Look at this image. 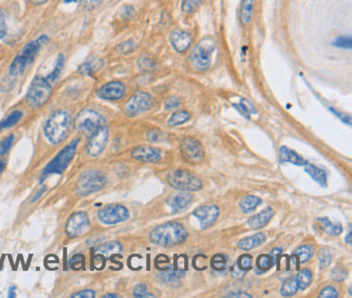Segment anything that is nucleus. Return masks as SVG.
<instances>
[{
  "instance_id": "f257e3e1",
  "label": "nucleus",
  "mask_w": 352,
  "mask_h": 298,
  "mask_svg": "<svg viewBox=\"0 0 352 298\" xmlns=\"http://www.w3.org/2000/svg\"><path fill=\"white\" fill-rule=\"evenodd\" d=\"M188 232L179 222H166L156 227L150 234L151 242L162 247H172L186 241Z\"/></svg>"
},
{
  "instance_id": "f03ea898",
  "label": "nucleus",
  "mask_w": 352,
  "mask_h": 298,
  "mask_svg": "<svg viewBox=\"0 0 352 298\" xmlns=\"http://www.w3.org/2000/svg\"><path fill=\"white\" fill-rule=\"evenodd\" d=\"M72 117L66 111H55L47 121L44 133L47 140L52 144H59L70 133Z\"/></svg>"
},
{
  "instance_id": "7ed1b4c3",
  "label": "nucleus",
  "mask_w": 352,
  "mask_h": 298,
  "mask_svg": "<svg viewBox=\"0 0 352 298\" xmlns=\"http://www.w3.org/2000/svg\"><path fill=\"white\" fill-rule=\"evenodd\" d=\"M216 49L215 40L210 37L202 39L194 47L190 55V63L197 71H206L212 64L213 54Z\"/></svg>"
},
{
  "instance_id": "20e7f679",
  "label": "nucleus",
  "mask_w": 352,
  "mask_h": 298,
  "mask_svg": "<svg viewBox=\"0 0 352 298\" xmlns=\"http://www.w3.org/2000/svg\"><path fill=\"white\" fill-rule=\"evenodd\" d=\"M51 93L52 88L49 81L37 76L30 82L28 91L26 93V103L30 108H38L49 100Z\"/></svg>"
},
{
  "instance_id": "39448f33",
  "label": "nucleus",
  "mask_w": 352,
  "mask_h": 298,
  "mask_svg": "<svg viewBox=\"0 0 352 298\" xmlns=\"http://www.w3.org/2000/svg\"><path fill=\"white\" fill-rule=\"evenodd\" d=\"M78 142H80V140L77 139L75 141H73V142H71L67 146H65V148L63 149L61 152L45 167L43 174H41L40 181L45 180L46 178L49 177L50 175L54 174L61 175L62 172L66 169V167L71 163L73 158L75 156Z\"/></svg>"
},
{
  "instance_id": "423d86ee",
  "label": "nucleus",
  "mask_w": 352,
  "mask_h": 298,
  "mask_svg": "<svg viewBox=\"0 0 352 298\" xmlns=\"http://www.w3.org/2000/svg\"><path fill=\"white\" fill-rule=\"evenodd\" d=\"M41 46L43 45L39 43L38 39L35 41H30V43L26 45L22 51L14 57L13 62L11 65H10V75L14 77L22 75L25 70L27 69V66L33 63V61L35 60L36 55H37Z\"/></svg>"
},
{
  "instance_id": "0eeeda50",
  "label": "nucleus",
  "mask_w": 352,
  "mask_h": 298,
  "mask_svg": "<svg viewBox=\"0 0 352 298\" xmlns=\"http://www.w3.org/2000/svg\"><path fill=\"white\" fill-rule=\"evenodd\" d=\"M107 184V178L99 170H88L82 172L76 184L78 195L87 196L91 193L98 192Z\"/></svg>"
},
{
  "instance_id": "6e6552de",
  "label": "nucleus",
  "mask_w": 352,
  "mask_h": 298,
  "mask_svg": "<svg viewBox=\"0 0 352 298\" xmlns=\"http://www.w3.org/2000/svg\"><path fill=\"white\" fill-rule=\"evenodd\" d=\"M104 126H107L105 119L92 109H83L81 113H78L75 119V127L80 132L85 134L87 137H91L93 134H96Z\"/></svg>"
},
{
  "instance_id": "1a4fd4ad",
  "label": "nucleus",
  "mask_w": 352,
  "mask_h": 298,
  "mask_svg": "<svg viewBox=\"0 0 352 298\" xmlns=\"http://www.w3.org/2000/svg\"><path fill=\"white\" fill-rule=\"evenodd\" d=\"M170 187L181 191H198L202 189V181L187 170H176L167 176Z\"/></svg>"
},
{
  "instance_id": "9d476101",
  "label": "nucleus",
  "mask_w": 352,
  "mask_h": 298,
  "mask_svg": "<svg viewBox=\"0 0 352 298\" xmlns=\"http://www.w3.org/2000/svg\"><path fill=\"white\" fill-rule=\"evenodd\" d=\"M154 106V99L150 93L138 91L131 97L125 106V113L129 116H136Z\"/></svg>"
},
{
  "instance_id": "9b49d317",
  "label": "nucleus",
  "mask_w": 352,
  "mask_h": 298,
  "mask_svg": "<svg viewBox=\"0 0 352 298\" xmlns=\"http://www.w3.org/2000/svg\"><path fill=\"white\" fill-rule=\"evenodd\" d=\"M98 217L100 221L104 224H116L127 220L129 218V213L127 208L119 204H111L98 212Z\"/></svg>"
},
{
  "instance_id": "f8f14e48",
  "label": "nucleus",
  "mask_w": 352,
  "mask_h": 298,
  "mask_svg": "<svg viewBox=\"0 0 352 298\" xmlns=\"http://www.w3.org/2000/svg\"><path fill=\"white\" fill-rule=\"evenodd\" d=\"M181 153L189 163L199 164L205 158V151L199 141L194 138L183 139L181 143Z\"/></svg>"
},
{
  "instance_id": "ddd939ff",
  "label": "nucleus",
  "mask_w": 352,
  "mask_h": 298,
  "mask_svg": "<svg viewBox=\"0 0 352 298\" xmlns=\"http://www.w3.org/2000/svg\"><path fill=\"white\" fill-rule=\"evenodd\" d=\"M89 226H90V222H89L87 214L78 212L73 214L68 218L65 226V233L70 238H78L88 231Z\"/></svg>"
},
{
  "instance_id": "4468645a",
  "label": "nucleus",
  "mask_w": 352,
  "mask_h": 298,
  "mask_svg": "<svg viewBox=\"0 0 352 298\" xmlns=\"http://www.w3.org/2000/svg\"><path fill=\"white\" fill-rule=\"evenodd\" d=\"M108 126L102 127L96 134H93L91 137H89L88 145H87V153L92 156V158H97L103 152L105 145L108 143Z\"/></svg>"
},
{
  "instance_id": "2eb2a0df",
  "label": "nucleus",
  "mask_w": 352,
  "mask_h": 298,
  "mask_svg": "<svg viewBox=\"0 0 352 298\" xmlns=\"http://www.w3.org/2000/svg\"><path fill=\"white\" fill-rule=\"evenodd\" d=\"M131 156L136 161L144 163H157L162 160V152L159 149L149 145H140L131 151Z\"/></svg>"
},
{
  "instance_id": "dca6fc26",
  "label": "nucleus",
  "mask_w": 352,
  "mask_h": 298,
  "mask_svg": "<svg viewBox=\"0 0 352 298\" xmlns=\"http://www.w3.org/2000/svg\"><path fill=\"white\" fill-rule=\"evenodd\" d=\"M193 215L201 221L202 228L206 229L212 227L217 221L219 216V208L215 205L201 206L193 212Z\"/></svg>"
},
{
  "instance_id": "f3484780",
  "label": "nucleus",
  "mask_w": 352,
  "mask_h": 298,
  "mask_svg": "<svg viewBox=\"0 0 352 298\" xmlns=\"http://www.w3.org/2000/svg\"><path fill=\"white\" fill-rule=\"evenodd\" d=\"M126 88L123 82L111 81L105 83L98 90V96L105 100H119L125 96Z\"/></svg>"
},
{
  "instance_id": "a211bd4d",
  "label": "nucleus",
  "mask_w": 352,
  "mask_h": 298,
  "mask_svg": "<svg viewBox=\"0 0 352 298\" xmlns=\"http://www.w3.org/2000/svg\"><path fill=\"white\" fill-rule=\"evenodd\" d=\"M170 44L177 52H186L192 44V36L182 29L172 30L169 36Z\"/></svg>"
},
{
  "instance_id": "6ab92c4d",
  "label": "nucleus",
  "mask_w": 352,
  "mask_h": 298,
  "mask_svg": "<svg viewBox=\"0 0 352 298\" xmlns=\"http://www.w3.org/2000/svg\"><path fill=\"white\" fill-rule=\"evenodd\" d=\"M193 196L188 192L177 193L167 200V204L171 208L172 213H179L185 211L188 206L191 205Z\"/></svg>"
},
{
  "instance_id": "aec40b11",
  "label": "nucleus",
  "mask_w": 352,
  "mask_h": 298,
  "mask_svg": "<svg viewBox=\"0 0 352 298\" xmlns=\"http://www.w3.org/2000/svg\"><path fill=\"white\" fill-rule=\"evenodd\" d=\"M273 215H274V211H273L272 208L268 207V208H266V210L262 211L261 213L257 214V215L248 219V221H247L248 227L251 229H259V228L265 227L270 222Z\"/></svg>"
},
{
  "instance_id": "412c9836",
  "label": "nucleus",
  "mask_w": 352,
  "mask_h": 298,
  "mask_svg": "<svg viewBox=\"0 0 352 298\" xmlns=\"http://www.w3.org/2000/svg\"><path fill=\"white\" fill-rule=\"evenodd\" d=\"M183 275H185V272H183L182 269L171 267V268H168L167 270L161 272L159 276L164 283L169 285H175L177 283H179V281Z\"/></svg>"
},
{
  "instance_id": "4be33fe9",
  "label": "nucleus",
  "mask_w": 352,
  "mask_h": 298,
  "mask_svg": "<svg viewBox=\"0 0 352 298\" xmlns=\"http://www.w3.org/2000/svg\"><path fill=\"white\" fill-rule=\"evenodd\" d=\"M280 160L282 163H292L298 166L306 165V161H304L300 155L297 154L295 151L286 148V146H282L280 149Z\"/></svg>"
},
{
  "instance_id": "5701e85b",
  "label": "nucleus",
  "mask_w": 352,
  "mask_h": 298,
  "mask_svg": "<svg viewBox=\"0 0 352 298\" xmlns=\"http://www.w3.org/2000/svg\"><path fill=\"white\" fill-rule=\"evenodd\" d=\"M304 169H306L309 176L311 177L315 182H318L320 186H322L324 188L327 187V176L326 172H325L323 169L319 168V167L312 164L304 165Z\"/></svg>"
},
{
  "instance_id": "b1692460",
  "label": "nucleus",
  "mask_w": 352,
  "mask_h": 298,
  "mask_svg": "<svg viewBox=\"0 0 352 298\" xmlns=\"http://www.w3.org/2000/svg\"><path fill=\"white\" fill-rule=\"evenodd\" d=\"M266 242V235L264 233H257L253 237L243 239L239 243V246L241 249L244 250H250L257 246H259L262 243Z\"/></svg>"
},
{
  "instance_id": "393cba45",
  "label": "nucleus",
  "mask_w": 352,
  "mask_h": 298,
  "mask_svg": "<svg viewBox=\"0 0 352 298\" xmlns=\"http://www.w3.org/2000/svg\"><path fill=\"white\" fill-rule=\"evenodd\" d=\"M122 249H123L122 245H120L118 242L112 241V242H108V243L101 245V246L98 248L97 252L99 254L103 255L104 257L108 258V257H112V256H114V255L119 254L120 252H122Z\"/></svg>"
},
{
  "instance_id": "a878e982",
  "label": "nucleus",
  "mask_w": 352,
  "mask_h": 298,
  "mask_svg": "<svg viewBox=\"0 0 352 298\" xmlns=\"http://www.w3.org/2000/svg\"><path fill=\"white\" fill-rule=\"evenodd\" d=\"M260 204H261V200L259 197H257L255 195H247L241 201L240 207L243 213L249 214L251 212H254L256 210V207L260 205Z\"/></svg>"
},
{
  "instance_id": "bb28decb",
  "label": "nucleus",
  "mask_w": 352,
  "mask_h": 298,
  "mask_svg": "<svg viewBox=\"0 0 352 298\" xmlns=\"http://www.w3.org/2000/svg\"><path fill=\"white\" fill-rule=\"evenodd\" d=\"M255 0H243L241 8V20L243 24H248L251 21L254 11Z\"/></svg>"
},
{
  "instance_id": "cd10ccee",
  "label": "nucleus",
  "mask_w": 352,
  "mask_h": 298,
  "mask_svg": "<svg viewBox=\"0 0 352 298\" xmlns=\"http://www.w3.org/2000/svg\"><path fill=\"white\" fill-rule=\"evenodd\" d=\"M318 220L323 231L329 235H338L343 232V227L339 223H333L327 218H319Z\"/></svg>"
},
{
  "instance_id": "c85d7f7f",
  "label": "nucleus",
  "mask_w": 352,
  "mask_h": 298,
  "mask_svg": "<svg viewBox=\"0 0 352 298\" xmlns=\"http://www.w3.org/2000/svg\"><path fill=\"white\" fill-rule=\"evenodd\" d=\"M312 281V273L309 269H302L299 271V273L296 276V282L298 285V289L304 290L310 285Z\"/></svg>"
},
{
  "instance_id": "c756f323",
  "label": "nucleus",
  "mask_w": 352,
  "mask_h": 298,
  "mask_svg": "<svg viewBox=\"0 0 352 298\" xmlns=\"http://www.w3.org/2000/svg\"><path fill=\"white\" fill-rule=\"evenodd\" d=\"M22 117H23V113L21 111L12 112L7 118H4L3 121L0 122V132H1L2 129L13 127L14 125H17L21 121V118Z\"/></svg>"
},
{
  "instance_id": "7c9ffc66",
  "label": "nucleus",
  "mask_w": 352,
  "mask_h": 298,
  "mask_svg": "<svg viewBox=\"0 0 352 298\" xmlns=\"http://www.w3.org/2000/svg\"><path fill=\"white\" fill-rule=\"evenodd\" d=\"M298 291V285L296 282V278H290L286 280L281 289V294L284 297H291L295 295Z\"/></svg>"
},
{
  "instance_id": "2f4dec72",
  "label": "nucleus",
  "mask_w": 352,
  "mask_h": 298,
  "mask_svg": "<svg viewBox=\"0 0 352 298\" xmlns=\"http://www.w3.org/2000/svg\"><path fill=\"white\" fill-rule=\"evenodd\" d=\"M295 255L299 260V263L303 264L308 261L310 258L312 257L313 255V247L311 245H302V246L298 247L295 252Z\"/></svg>"
},
{
  "instance_id": "473e14b6",
  "label": "nucleus",
  "mask_w": 352,
  "mask_h": 298,
  "mask_svg": "<svg viewBox=\"0 0 352 298\" xmlns=\"http://www.w3.org/2000/svg\"><path fill=\"white\" fill-rule=\"evenodd\" d=\"M189 119H190V114L187 111H178L173 113L170 118L168 119V125H169V126H178V125L188 122Z\"/></svg>"
},
{
  "instance_id": "72a5a7b5",
  "label": "nucleus",
  "mask_w": 352,
  "mask_h": 298,
  "mask_svg": "<svg viewBox=\"0 0 352 298\" xmlns=\"http://www.w3.org/2000/svg\"><path fill=\"white\" fill-rule=\"evenodd\" d=\"M63 66H64V56H63L62 54H59V56H57V59H56V62H55L54 69L51 72V74L48 76L49 81H54L56 78H59L61 72L63 70Z\"/></svg>"
},
{
  "instance_id": "f704fd0d",
  "label": "nucleus",
  "mask_w": 352,
  "mask_h": 298,
  "mask_svg": "<svg viewBox=\"0 0 352 298\" xmlns=\"http://www.w3.org/2000/svg\"><path fill=\"white\" fill-rule=\"evenodd\" d=\"M332 258H333V255H332V252H330V249L327 248V247H324L321 249V252H320L319 254V260H320V266H321V268H326V267H328L330 265V263H332Z\"/></svg>"
},
{
  "instance_id": "c9c22d12",
  "label": "nucleus",
  "mask_w": 352,
  "mask_h": 298,
  "mask_svg": "<svg viewBox=\"0 0 352 298\" xmlns=\"http://www.w3.org/2000/svg\"><path fill=\"white\" fill-rule=\"evenodd\" d=\"M202 0H183L182 1V11L187 14H191L195 12L201 6Z\"/></svg>"
},
{
  "instance_id": "e433bc0d",
  "label": "nucleus",
  "mask_w": 352,
  "mask_h": 298,
  "mask_svg": "<svg viewBox=\"0 0 352 298\" xmlns=\"http://www.w3.org/2000/svg\"><path fill=\"white\" fill-rule=\"evenodd\" d=\"M273 264H274V261H273L272 257L267 254H262L257 258V267H258V269L269 270Z\"/></svg>"
},
{
  "instance_id": "4c0bfd02",
  "label": "nucleus",
  "mask_w": 352,
  "mask_h": 298,
  "mask_svg": "<svg viewBox=\"0 0 352 298\" xmlns=\"http://www.w3.org/2000/svg\"><path fill=\"white\" fill-rule=\"evenodd\" d=\"M238 266L242 271H248L253 267V257L248 254L242 255L238 260Z\"/></svg>"
},
{
  "instance_id": "58836bf2",
  "label": "nucleus",
  "mask_w": 352,
  "mask_h": 298,
  "mask_svg": "<svg viewBox=\"0 0 352 298\" xmlns=\"http://www.w3.org/2000/svg\"><path fill=\"white\" fill-rule=\"evenodd\" d=\"M225 266H227V258H225L223 255L218 254L216 256H214L212 259V267L214 270L221 271L225 268Z\"/></svg>"
},
{
  "instance_id": "ea45409f",
  "label": "nucleus",
  "mask_w": 352,
  "mask_h": 298,
  "mask_svg": "<svg viewBox=\"0 0 352 298\" xmlns=\"http://www.w3.org/2000/svg\"><path fill=\"white\" fill-rule=\"evenodd\" d=\"M14 142V135H9L0 142V155H6Z\"/></svg>"
},
{
  "instance_id": "a19ab883",
  "label": "nucleus",
  "mask_w": 352,
  "mask_h": 298,
  "mask_svg": "<svg viewBox=\"0 0 352 298\" xmlns=\"http://www.w3.org/2000/svg\"><path fill=\"white\" fill-rule=\"evenodd\" d=\"M133 294L135 297H139V298H144V297H154V295L150 294L148 292V289H146V285L144 284H138L135 286Z\"/></svg>"
},
{
  "instance_id": "79ce46f5",
  "label": "nucleus",
  "mask_w": 352,
  "mask_h": 298,
  "mask_svg": "<svg viewBox=\"0 0 352 298\" xmlns=\"http://www.w3.org/2000/svg\"><path fill=\"white\" fill-rule=\"evenodd\" d=\"M70 266L74 270H81L85 266V257L82 255L77 254L70 260Z\"/></svg>"
},
{
  "instance_id": "37998d69",
  "label": "nucleus",
  "mask_w": 352,
  "mask_h": 298,
  "mask_svg": "<svg viewBox=\"0 0 352 298\" xmlns=\"http://www.w3.org/2000/svg\"><path fill=\"white\" fill-rule=\"evenodd\" d=\"M180 104H181V99L179 97L170 96L165 100L164 108H165V109H172V108H176L179 107Z\"/></svg>"
},
{
  "instance_id": "c03bdc74",
  "label": "nucleus",
  "mask_w": 352,
  "mask_h": 298,
  "mask_svg": "<svg viewBox=\"0 0 352 298\" xmlns=\"http://www.w3.org/2000/svg\"><path fill=\"white\" fill-rule=\"evenodd\" d=\"M100 66H96V64L92 63V62H87V63H83L80 66V73L85 75H92L94 71H97Z\"/></svg>"
},
{
  "instance_id": "a18cd8bd",
  "label": "nucleus",
  "mask_w": 352,
  "mask_h": 298,
  "mask_svg": "<svg viewBox=\"0 0 352 298\" xmlns=\"http://www.w3.org/2000/svg\"><path fill=\"white\" fill-rule=\"evenodd\" d=\"M319 297L321 298H336L338 297V292L336 291L333 286H326L320 292Z\"/></svg>"
},
{
  "instance_id": "49530a36",
  "label": "nucleus",
  "mask_w": 352,
  "mask_h": 298,
  "mask_svg": "<svg viewBox=\"0 0 352 298\" xmlns=\"http://www.w3.org/2000/svg\"><path fill=\"white\" fill-rule=\"evenodd\" d=\"M334 45L337 47H341V48L350 49L351 48V37L350 36H348V37H347V36H343V37H339L336 39Z\"/></svg>"
},
{
  "instance_id": "de8ad7c7",
  "label": "nucleus",
  "mask_w": 352,
  "mask_h": 298,
  "mask_svg": "<svg viewBox=\"0 0 352 298\" xmlns=\"http://www.w3.org/2000/svg\"><path fill=\"white\" fill-rule=\"evenodd\" d=\"M332 278L335 281H344L347 278V272L344 268H335L332 271Z\"/></svg>"
},
{
  "instance_id": "09e8293b",
  "label": "nucleus",
  "mask_w": 352,
  "mask_h": 298,
  "mask_svg": "<svg viewBox=\"0 0 352 298\" xmlns=\"http://www.w3.org/2000/svg\"><path fill=\"white\" fill-rule=\"evenodd\" d=\"M7 34V24H6V19H4V15L1 10H0V39L3 38Z\"/></svg>"
},
{
  "instance_id": "8fccbe9b",
  "label": "nucleus",
  "mask_w": 352,
  "mask_h": 298,
  "mask_svg": "<svg viewBox=\"0 0 352 298\" xmlns=\"http://www.w3.org/2000/svg\"><path fill=\"white\" fill-rule=\"evenodd\" d=\"M161 137H162V133L159 129H152L148 134H146V138H148L150 141H153V142L159 141L161 139Z\"/></svg>"
},
{
  "instance_id": "3c124183",
  "label": "nucleus",
  "mask_w": 352,
  "mask_h": 298,
  "mask_svg": "<svg viewBox=\"0 0 352 298\" xmlns=\"http://www.w3.org/2000/svg\"><path fill=\"white\" fill-rule=\"evenodd\" d=\"M94 293L93 291H82V292H80V293H76V294H73L72 297H76V298H92L94 297Z\"/></svg>"
},
{
  "instance_id": "603ef678",
  "label": "nucleus",
  "mask_w": 352,
  "mask_h": 298,
  "mask_svg": "<svg viewBox=\"0 0 352 298\" xmlns=\"http://www.w3.org/2000/svg\"><path fill=\"white\" fill-rule=\"evenodd\" d=\"M235 108L240 109V112L244 115V116L246 117H249V108L246 107V104H243V102H242L241 104H235Z\"/></svg>"
},
{
  "instance_id": "864d4df0",
  "label": "nucleus",
  "mask_w": 352,
  "mask_h": 298,
  "mask_svg": "<svg viewBox=\"0 0 352 298\" xmlns=\"http://www.w3.org/2000/svg\"><path fill=\"white\" fill-rule=\"evenodd\" d=\"M134 48H135V45H134V43L131 40L126 41V43H124L122 45V47H120V49H122L125 52V54H126V52H130Z\"/></svg>"
},
{
  "instance_id": "5fc2aeb1",
  "label": "nucleus",
  "mask_w": 352,
  "mask_h": 298,
  "mask_svg": "<svg viewBox=\"0 0 352 298\" xmlns=\"http://www.w3.org/2000/svg\"><path fill=\"white\" fill-rule=\"evenodd\" d=\"M46 191V187H43V188H41V190H39L37 193H36V194L33 196V198H31V203H34V202H36V201H37L38 200V198L41 196V195H43L44 194V192Z\"/></svg>"
},
{
  "instance_id": "6e6d98bb",
  "label": "nucleus",
  "mask_w": 352,
  "mask_h": 298,
  "mask_svg": "<svg viewBox=\"0 0 352 298\" xmlns=\"http://www.w3.org/2000/svg\"><path fill=\"white\" fill-rule=\"evenodd\" d=\"M15 290H17V287H15V286H11V287H10L9 292H8V297H9V298L15 297Z\"/></svg>"
},
{
  "instance_id": "4d7b16f0",
  "label": "nucleus",
  "mask_w": 352,
  "mask_h": 298,
  "mask_svg": "<svg viewBox=\"0 0 352 298\" xmlns=\"http://www.w3.org/2000/svg\"><path fill=\"white\" fill-rule=\"evenodd\" d=\"M88 2L91 7H96L102 2V0H88Z\"/></svg>"
},
{
  "instance_id": "13d9d810",
  "label": "nucleus",
  "mask_w": 352,
  "mask_h": 298,
  "mask_svg": "<svg viewBox=\"0 0 352 298\" xmlns=\"http://www.w3.org/2000/svg\"><path fill=\"white\" fill-rule=\"evenodd\" d=\"M47 1H48V0H30V2L34 4H44Z\"/></svg>"
},
{
  "instance_id": "bf43d9fd",
  "label": "nucleus",
  "mask_w": 352,
  "mask_h": 298,
  "mask_svg": "<svg viewBox=\"0 0 352 298\" xmlns=\"http://www.w3.org/2000/svg\"><path fill=\"white\" fill-rule=\"evenodd\" d=\"M228 297H250V295H248V294H245V293H243V294H242V293H241V294L240 295H238V294H232V295H228Z\"/></svg>"
},
{
  "instance_id": "052dcab7",
  "label": "nucleus",
  "mask_w": 352,
  "mask_h": 298,
  "mask_svg": "<svg viewBox=\"0 0 352 298\" xmlns=\"http://www.w3.org/2000/svg\"><path fill=\"white\" fill-rule=\"evenodd\" d=\"M352 234H351V231L349 232V234H348V238H346V242L347 243H348L349 245H351V243H352Z\"/></svg>"
},
{
  "instance_id": "680f3d73",
  "label": "nucleus",
  "mask_w": 352,
  "mask_h": 298,
  "mask_svg": "<svg viewBox=\"0 0 352 298\" xmlns=\"http://www.w3.org/2000/svg\"><path fill=\"white\" fill-rule=\"evenodd\" d=\"M81 0H64V3H72V2H81Z\"/></svg>"
},
{
  "instance_id": "e2e57ef3",
  "label": "nucleus",
  "mask_w": 352,
  "mask_h": 298,
  "mask_svg": "<svg viewBox=\"0 0 352 298\" xmlns=\"http://www.w3.org/2000/svg\"><path fill=\"white\" fill-rule=\"evenodd\" d=\"M3 168H4V163H3V162H2L1 160H0V174H1V172H2Z\"/></svg>"
},
{
  "instance_id": "0e129e2a",
  "label": "nucleus",
  "mask_w": 352,
  "mask_h": 298,
  "mask_svg": "<svg viewBox=\"0 0 352 298\" xmlns=\"http://www.w3.org/2000/svg\"><path fill=\"white\" fill-rule=\"evenodd\" d=\"M103 297H104V298H107V297H117V295H115V294H108V295H104Z\"/></svg>"
}]
</instances>
